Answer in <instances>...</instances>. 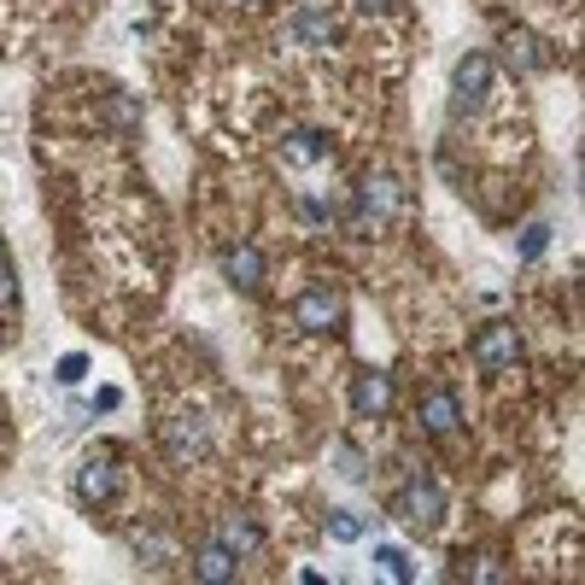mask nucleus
I'll return each instance as SVG.
<instances>
[{
    "label": "nucleus",
    "mask_w": 585,
    "mask_h": 585,
    "mask_svg": "<svg viewBox=\"0 0 585 585\" xmlns=\"http://www.w3.org/2000/svg\"><path fill=\"white\" fill-rule=\"evenodd\" d=\"M469 357H474L486 375L515 369V357H521V334H515V322H486V329L469 340Z\"/></svg>",
    "instance_id": "1"
},
{
    "label": "nucleus",
    "mask_w": 585,
    "mask_h": 585,
    "mask_svg": "<svg viewBox=\"0 0 585 585\" xmlns=\"http://www.w3.org/2000/svg\"><path fill=\"white\" fill-rule=\"evenodd\" d=\"M292 317H299V329H305V334H334V329H340V317H346V299H340L329 282H317V287H305V292H299Z\"/></svg>",
    "instance_id": "2"
},
{
    "label": "nucleus",
    "mask_w": 585,
    "mask_h": 585,
    "mask_svg": "<svg viewBox=\"0 0 585 585\" xmlns=\"http://www.w3.org/2000/svg\"><path fill=\"white\" fill-rule=\"evenodd\" d=\"M392 515L399 521H410V527H439V515H445V486L439 480H410V486L392 497Z\"/></svg>",
    "instance_id": "3"
},
{
    "label": "nucleus",
    "mask_w": 585,
    "mask_h": 585,
    "mask_svg": "<svg viewBox=\"0 0 585 585\" xmlns=\"http://www.w3.org/2000/svg\"><path fill=\"white\" fill-rule=\"evenodd\" d=\"M492 94V59L486 54H462L457 59V71H451V112H474L480 100Z\"/></svg>",
    "instance_id": "4"
},
{
    "label": "nucleus",
    "mask_w": 585,
    "mask_h": 585,
    "mask_svg": "<svg viewBox=\"0 0 585 585\" xmlns=\"http://www.w3.org/2000/svg\"><path fill=\"white\" fill-rule=\"evenodd\" d=\"M71 486H77V504H106V497H117V469L106 457H89Z\"/></svg>",
    "instance_id": "5"
},
{
    "label": "nucleus",
    "mask_w": 585,
    "mask_h": 585,
    "mask_svg": "<svg viewBox=\"0 0 585 585\" xmlns=\"http://www.w3.org/2000/svg\"><path fill=\"white\" fill-rule=\"evenodd\" d=\"M416 422L427 427L434 439H445V434H457V422H462V404H457V392H427L422 399V410H416Z\"/></svg>",
    "instance_id": "6"
},
{
    "label": "nucleus",
    "mask_w": 585,
    "mask_h": 585,
    "mask_svg": "<svg viewBox=\"0 0 585 585\" xmlns=\"http://www.w3.org/2000/svg\"><path fill=\"white\" fill-rule=\"evenodd\" d=\"M387 404H392V375L364 369V375L352 381V410H357V416H381Z\"/></svg>",
    "instance_id": "7"
},
{
    "label": "nucleus",
    "mask_w": 585,
    "mask_h": 585,
    "mask_svg": "<svg viewBox=\"0 0 585 585\" xmlns=\"http://www.w3.org/2000/svg\"><path fill=\"white\" fill-rule=\"evenodd\" d=\"M357 199H364V217H375V222H392V217H399V205H404V194H399V182H392V176H369L364 187H357Z\"/></svg>",
    "instance_id": "8"
},
{
    "label": "nucleus",
    "mask_w": 585,
    "mask_h": 585,
    "mask_svg": "<svg viewBox=\"0 0 585 585\" xmlns=\"http://www.w3.org/2000/svg\"><path fill=\"white\" fill-rule=\"evenodd\" d=\"M550 54H544V42L539 36H532V30H509V36H504V65H509V71L515 77H527V71H539V65H544Z\"/></svg>",
    "instance_id": "9"
},
{
    "label": "nucleus",
    "mask_w": 585,
    "mask_h": 585,
    "mask_svg": "<svg viewBox=\"0 0 585 585\" xmlns=\"http://www.w3.org/2000/svg\"><path fill=\"white\" fill-rule=\"evenodd\" d=\"M222 275H229L240 292H257V287H264V252H257V246H234L229 257H222Z\"/></svg>",
    "instance_id": "10"
},
{
    "label": "nucleus",
    "mask_w": 585,
    "mask_h": 585,
    "mask_svg": "<svg viewBox=\"0 0 585 585\" xmlns=\"http://www.w3.org/2000/svg\"><path fill=\"white\" fill-rule=\"evenodd\" d=\"M287 30H292V42H299V47H334V19H329V12H317V7H299Z\"/></svg>",
    "instance_id": "11"
},
{
    "label": "nucleus",
    "mask_w": 585,
    "mask_h": 585,
    "mask_svg": "<svg viewBox=\"0 0 585 585\" xmlns=\"http://www.w3.org/2000/svg\"><path fill=\"white\" fill-rule=\"evenodd\" d=\"M234 567H240V557H234V550L217 539V544H205L199 557H194V580H205V585H222V580H234Z\"/></svg>",
    "instance_id": "12"
},
{
    "label": "nucleus",
    "mask_w": 585,
    "mask_h": 585,
    "mask_svg": "<svg viewBox=\"0 0 585 585\" xmlns=\"http://www.w3.org/2000/svg\"><path fill=\"white\" fill-rule=\"evenodd\" d=\"M317 159H329V135H317V129H292L287 141H282V164H317Z\"/></svg>",
    "instance_id": "13"
},
{
    "label": "nucleus",
    "mask_w": 585,
    "mask_h": 585,
    "mask_svg": "<svg viewBox=\"0 0 585 585\" xmlns=\"http://www.w3.org/2000/svg\"><path fill=\"white\" fill-rule=\"evenodd\" d=\"M170 451H176V457H199L205 451V422L199 416H182V422H170Z\"/></svg>",
    "instance_id": "14"
},
{
    "label": "nucleus",
    "mask_w": 585,
    "mask_h": 585,
    "mask_svg": "<svg viewBox=\"0 0 585 585\" xmlns=\"http://www.w3.org/2000/svg\"><path fill=\"white\" fill-rule=\"evenodd\" d=\"M222 544L234 550V557H246V550H257V539H264V532H257V521H246V515H229V521H222V532H217Z\"/></svg>",
    "instance_id": "15"
},
{
    "label": "nucleus",
    "mask_w": 585,
    "mask_h": 585,
    "mask_svg": "<svg viewBox=\"0 0 585 585\" xmlns=\"http://www.w3.org/2000/svg\"><path fill=\"white\" fill-rule=\"evenodd\" d=\"M364 527L369 521H364V515H352V509H334L329 515V539L334 544H357V539H364Z\"/></svg>",
    "instance_id": "16"
},
{
    "label": "nucleus",
    "mask_w": 585,
    "mask_h": 585,
    "mask_svg": "<svg viewBox=\"0 0 585 585\" xmlns=\"http://www.w3.org/2000/svg\"><path fill=\"white\" fill-rule=\"evenodd\" d=\"M375 567H381L387 580H410V557H404V550H392V544L375 550Z\"/></svg>",
    "instance_id": "17"
},
{
    "label": "nucleus",
    "mask_w": 585,
    "mask_h": 585,
    "mask_svg": "<svg viewBox=\"0 0 585 585\" xmlns=\"http://www.w3.org/2000/svg\"><path fill=\"white\" fill-rule=\"evenodd\" d=\"M334 462H340V480H364L369 474V462L352 451V445H334Z\"/></svg>",
    "instance_id": "18"
},
{
    "label": "nucleus",
    "mask_w": 585,
    "mask_h": 585,
    "mask_svg": "<svg viewBox=\"0 0 585 585\" xmlns=\"http://www.w3.org/2000/svg\"><path fill=\"white\" fill-rule=\"evenodd\" d=\"M82 375H89V357L82 352H71V357H59V387H77Z\"/></svg>",
    "instance_id": "19"
},
{
    "label": "nucleus",
    "mask_w": 585,
    "mask_h": 585,
    "mask_svg": "<svg viewBox=\"0 0 585 585\" xmlns=\"http://www.w3.org/2000/svg\"><path fill=\"white\" fill-rule=\"evenodd\" d=\"M135 550H141V557H152V567L164 562V539H159V532H135Z\"/></svg>",
    "instance_id": "20"
},
{
    "label": "nucleus",
    "mask_w": 585,
    "mask_h": 585,
    "mask_svg": "<svg viewBox=\"0 0 585 585\" xmlns=\"http://www.w3.org/2000/svg\"><path fill=\"white\" fill-rule=\"evenodd\" d=\"M544 240H550V229H544V222H532L527 240H521V257H539V252H544Z\"/></svg>",
    "instance_id": "21"
},
{
    "label": "nucleus",
    "mask_w": 585,
    "mask_h": 585,
    "mask_svg": "<svg viewBox=\"0 0 585 585\" xmlns=\"http://www.w3.org/2000/svg\"><path fill=\"white\" fill-rule=\"evenodd\" d=\"M0 299H19V287H12V264H7V252H0Z\"/></svg>",
    "instance_id": "22"
},
{
    "label": "nucleus",
    "mask_w": 585,
    "mask_h": 585,
    "mask_svg": "<svg viewBox=\"0 0 585 585\" xmlns=\"http://www.w3.org/2000/svg\"><path fill=\"white\" fill-rule=\"evenodd\" d=\"M352 7H357V12H387L392 0H352Z\"/></svg>",
    "instance_id": "23"
},
{
    "label": "nucleus",
    "mask_w": 585,
    "mask_h": 585,
    "mask_svg": "<svg viewBox=\"0 0 585 585\" xmlns=\"http://www.w3.org/2000/svg\"><path fill=\"white\" fill-rule=\"evenodd\" d=\"M246 7H257V0H246Z\"/></svg>",
    "instance_id": "24"
}]
</instances>
